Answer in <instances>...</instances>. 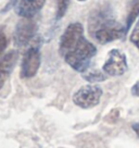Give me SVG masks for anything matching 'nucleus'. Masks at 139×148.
Segmentation results:
<instances>
[{"mask_svg":"<svg viewBox=\"0 0 139 148\" xmlns=\"http://www.w3.org/2000/svg\"><path fill=\"white\" fill-rule=\"evenodd\" d=\"M102 96V89L97 85H85L80 87L73 96L76 106L83 109H89L97 106Z\"/></svg>","mask_w":139,"mask_h":148,"instance_id":"nucleus-3","label":"nucleus"},{"mask_svg":"<svg viewBox=\"0 0 139 148\" xmlns=\"http://www.w3.org/2000/svg\"><path fill=\"white\" fill-rule=\"evenodd\" d=\"M129 39H130V42H133L135 46L139 49V20H138V22L136 23V25H135V27H134V29H133L132 34H130Z\"/></svg>","mask_w":139,"mask_h":148,"instance_id":"nucleus-12","label":"nucleus"},{"mask_svg":"<svg viewBox=\"0 0 139 148\" xmlns=\"http://www.w3.org/2000/svg\"><path fill=\"white\" fill-rule=\"evenodd\" d=\"M40 66V52L36 47H31L24 55L21 65V77L32 79L37 74Z\"/></svg>","mask_w":139,"mask_h":148,"instance_id":"nucleus-5","label":"nucleus"},{"mask_svg":"<svg viewBox=\"0 0 139 148\" xmlns=\"http://www.w3.org/2000/svg\"><path fill=\"white\" fill-rule=\"evenodd\" d=\"M139 15V0H132L129 7V13L127 16V23H126V32H128L130 26L135 22L136 18Z\"/></svg>","mask_w":139,"mask_h":148,"instance_id":"nucleus-9","label":"nucleus"},{"mask_svg":"<svg viewBox=\"0 0 139 148\" xmlns=\"http://www.w3.org/2000/svg\"><path fill=\"white\" fill-rule=\"evenodd\" d=\"M18 59H19V52L16 50L9 51L0 59V89L5 85V81L13 71Z\"/></svg>","mask_w":139,"mask_h":148,"instance_id":"nucleus-7","label":"nucleus"},{"mask_svg":"<svg viewBox=\"0 0 139 148\" xmlns=\"http://www.w3.org/2000/svg\"><path fill=\"white\" fill-rule=\"evenodd\" d=\"M108 74H104L99 70H93L87 71L86 73H83V77L90 83H97V82H103L107 79Z\"/></svg>","mask_w":139,"mask_h":148,"instance_id":"nucleus-10","label":"nucleus"},{"mask_svg":"<svg viewBox=\"0 0 139 148\" xmlns=\"http://www.w3.org/2000/svg\"><path fill=\"white\" fill-rule=\"evenodd\" d=\"M70 0H57V20L63 18V15L66 13V10L69 8Z\"/></svg>","mask_w":139,"mask_h":148,"instance_id":"nucleus-11","label":"nucleus"},{"mask_svg":"<svg viewBox=\"0 0 139 148\" xmlns=\"http://www.w3.org/2000/svg\"><path fill=\"white\" fill-rule=\"evenodd\" d=\"M36 24L32 18L21 20L14 31V44L19 47H23L32 40L36 34Z\"/></svg>","mask_w":139,"mask_h":148,"instance_id":"nucleus-6","label":"nucleus"},{"mask_svg":"<svg viewBox=\"0 0 139 148\" xmlns=\"http://www.w3.org/2000/svg\"><path fill=\"white\" fill-rule=\"evenodd\" d=\"M132 94H133L134 96L139 97V81H137V82L134 84V86L132 87Z\"/></svg>","mask_w":139,"mask_h":148,"instance_id":"nucleus-14","label":"nucleus"},{"mask_svg":"<svg viewBox=\"0 0 139 148\" xmlns=\"http://www.w3.org/2000/svg\"><path fill=\"white\" fill-rule=\"evenodd\" d=\"M89 31L93 38L102 45L120 39L127 34L126 27L122 24L103 15H97L90 20Z\"/></svg>","mask_w":139,"mask_h":148,"instance_id":"nucleus-2","label":"nucleus"},{"mask_svg":"<svg viewBox=\"0 0 139 148\" xmlns=\"http://www.w3.org/2000/svg\"><path fill=\"white\" fill-rule=\"evenodd\" d=\"M133 130H134V132L137 134V136L139 137V123H135V124H133Z\"/></svg>","mask_w":139,"mask_h":148,"instance_id":"nucleus-15","label":"nucleus"},{"mask_svg":"<svg viewBox=\"0 0 139 148\" xmlns=\"http://www.w3.org/2000/svg\"><path fill=\"white\" fill-rule=\"evenodd\" d=\"M78 1H86V0H78Z\"/></svg>","mask_w":139,"mask_h":148,"instance_id":"nucleus-16","label":"nucleus"},{"mask_svg":"<svg viewBox=\"0 0 139 148\" xmlns=\"http://www.w3.org/2000/svg\"><path fill=\"white\" fill-rule=\"evenodd\" d=\"M7 46H8V38L5 33L0 31V55L5 50Z\"/></svg>","mask_w":139,"mask_h":148,"instance_id":"nucleus-13","label":"nucleus"},{"mask_svg":"<svg viewBox=\"0 0 139 148\" xmlns=\"http://www.w3.org/2000/svg\"><path fill=\"white\" fill-rule=\"evenodd\" d=\"M103 72L111 76H120L127 71L126 56L119 49H112L102 66Z\"/></svg>","mask_w":139,"mask_h":148,"instance_id":"nucleus-4","label":"nucleus"},{"mask_svg":"<svg viewBox=\"0 0 139 148\" xmlns=\"http://www.w3.org/2000/svg\"><path fill=\"white\" fill-rule=\"evenodd\" d=\"M46 0H20L15 11L16 14L24 18H32L35 14H37Z\"/></svg>","mask_w":139,"mask_h":148,"instance_id":"nucleus-8","label":"nucleus"},{"mask_svg":"<svg viewBox=\"0 0 139 148\" xmlns=\"http://www.w3.org/2000/svg\"><path fill=\"white\" fill-rule=\"evenodd\" d=\"M59 52L73 70L84 73L97 53V48L84 36V27L78 22L70 24L60 38Z\"/></svg>","mask_w":139,"mask_h":148,"instance_id":"nucleus-1","label":"nucleus"}]
</instances>
